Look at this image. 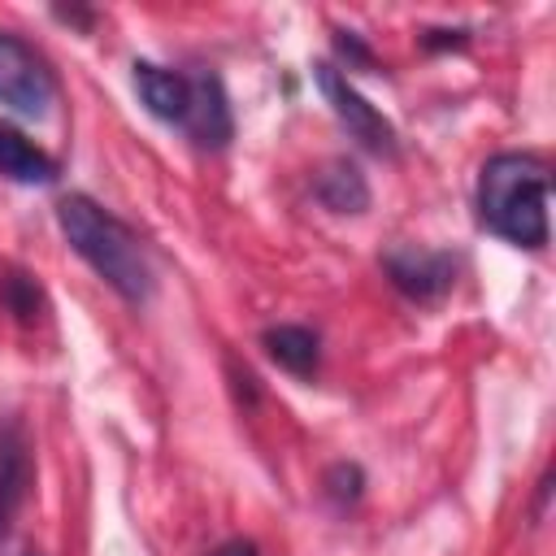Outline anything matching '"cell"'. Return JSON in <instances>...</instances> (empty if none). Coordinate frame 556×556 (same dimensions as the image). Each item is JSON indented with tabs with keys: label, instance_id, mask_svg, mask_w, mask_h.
Here are the masks:
<instances>
[{
	"label": "cell",
	"instance_id": "1",
	"mask_svg": "<svg viewBox=\"0 0 556 556\" xmlns=\"http://www.w3.org/2000/svg\"><path fill=\"white\" fill-rule=\"evenodd\" d=\"M547 191L552 169L530 152H495L478 178V217L491 235L517 248L547 243Z\"/></svg>",
	"mask_w": 556,
	"mask_h": 556
},
{
	"label": "cell",
	"instance_id": "2",
	"mask_svg": "<svg viewBox=\"0 0 556 556\" xmlns=\"http://www.w3.org/2000/svg\"><path fill=\"white\" fill-rule=\"evenodd\" d=\"M56 222L70 239V248L126 300V304H148L152 295V269H148V256L139 248V239L113 217L104 213L96 200L87 195H65L56 204Z\"/></svg>",
	"mask_w": 556,
	"mask_h": 556
},
{
	"label": "cell",
	"instance_id": "3",
	"mask_svg": "<svg viewBox=\"0 0 556 556\" xmlns=\"http://www.w3.org/2000/svg\"><path fill=\"white\" fill-rule=\"evenodd\" d=\"M56 100V83L48 74V65L35 56L30 43H22L17 35L0 30V104L22 113V117H48Z\"/></svg>",
	"mask_w": 556,
	"mask_h": 556
},
{
	"label": "cell",
	"instance_id": "4",
	"mask_svg": "<svg viewBox=\"0 0 556 556\" xmlns=\"http://www.w3.org/2000/svg\"><path fill=\"white\" fill-rule=\"evenodd\" d=\"M313 74H317V87H321V96L330 100L334 117L348 126V135H352L356 143H365L369 152H378V156H395V130H391V122H387L334 65L317 61Z\"/></svg>",
	"mask_w": 556,
	"mask_h": 556
},
{
	"label": "cell",
	"instance_id": "5",
	"mask_svg": "<svg viewBox=\"0 0 556 556\" xmlns=\"http://www.w3.org/2000/svg\"><path fill=\"white\" fill-rule=\"evenodd\" d=\"M382 269L395 282V291H404L408 300H439L456 278V261L447 252H430V248H413V243L391 248L382 256Z\"/></svg>",
	"mask_w": 556,
	"mask_h": 556
},
{
	"label": "cell",
	"instance_id": "6",
	"mask_svg": "<svg viewBox=\"0 0 556 556\" xmlns=\"http://www.w3.org/2000/svg\"><path fill=\"white\" fill-rule=\"evenodd\" d=\"M187 130L200 148H226L235 135V117L226 104V87L217 74H200L191 83V109H187Z\"/></svg>",
	"mask_w": 556,
	"mask_h": 556
},
{
	"label": "cell",
	"instance_id": "7",
	"mask_svg": "<svg viewBox=\"0 0 556 556\" xmlns=\"http://www.w3.org/2000/svg\"><path fill=\"white\" fill-rule=\"evenodd\" d=\"M135 91L143 100V109L161 122H187L191 109V83L174 70H161L152 61H135Z\"/></svg>",
	"mask_w": 556,
	"mask_h": 556
},
{
	"label": "cell",
	"instance_id": "8",
	"mask_svg": "<svg viewBox=\"0 0 556 556\" xmlns=\"http://www.w3.org/2000/svg\"><path fill=\"white\" fill-rule=\"evenodd\" d=\"M0 174L26 187H43V182H56V161L43 148H35L22 130L0 126Z\"/></svg>",
	"mask_w": 556,
	"mask_h": 556
},
{
	"label": "cell",
	"instance_id": "9",
	"mask_svg": "<svg viewBox=\"0 0 556 556\" xmlns=\"http://www.w3.org/2000/svg\"><path fill=\"white\" fill-rule=\"evenodd\" d=\"M30 491V452L13 421L0 426V513L13 517Z\"/></svg>",
	"mask_w": 556,
	"mask_h": 556
},
{
	"label": "cell",
	"instance_id": "10",
	"mask_svg": "<svg viewBox=\"0 0 556 556\" xmlns=\"http://www.w3.org/2000/svg\"><path fill=\"white\" fill-rule=\"evenodd\" d=\"M317 200L330 213H365L369 208V182L352 161H330L317 178Z\"/></svg>",
	"mask_w": 556,
	"mask_h": 556
},
{
	"label": "cell",
	"instance_id": "11",
	"mask_svg": "<svg viewBox=\"0 0 556 556\" xmlns=\"http://www.w3.org/2000/svg\"><path fill=\"white\" fill-rule=\"evenodd\" d=\"M265 352H269L287 374H295V378H308V374L317 369V361H321V343H317V334L304 330V326H269V330H265Z\"/></svg>",
	"mask_w": 556,
	"mask_h": 556
},
{
	"label": "cell",
	"instance_id": "12",
	"mask_svg": "<svg viewBox=\"0 0 556 556\" xmlns=\"http://www.w3.org/2000/svg\"><path fill=\"white\" fill-rule=\"evenodd\" d=\"M0 304H4L17 321H39L43 295H39V287H35V278H30V274L9 269V274L0 278Z\"/></svg>",
	"mask_w": 556,
	"mask_h": 556
},
{
	"label": "cell",
	"instance_id": "13",
	"mask_svg": "<svg viewBox=\"0 0 556 556\" xmlns=\"http://www.w3.org/2000/svg\"><path fill=\"white\" fill-rule=\"evenodd\" d=\"M361 491H365V473H361V465L339 460V465L326 469V495H330L334 504H356Z\"/></svg>",
	"mask_w": 556,
	"mask_h": 556
},
{
	"label": "cell",
	"instance_id": "14",
	"mask_svg": "<svg viewBox=\"0 0 556 556\" xmlns=\"http://www.w3.org/2000/svg\"><path fill=\"white\" fill-rule=\"evenodd\" d=\"M334 48L348 56V61H356V65H374V56H369V48L352 35V30H334Z\"/></svg>",
	"mask_w": 556,
	"mask_h": 556
},
{
	"label": "cell",
	"instance_id": "15",
	"mask_svg": "<svg viewBox=\"0 0 556 556\" xmlns=\"http://www.w3.org/2000/svg\"><path fill=\"white\" fill-rule=\"evenodd\" d=\"M421 43L426 48H465V30H426Z\"/></svg>",
	"mask_w": 556,
	"mask_h": 556
},
{
	"label": "cell",
	"instance_id": "16",
	"mask_svg": "<svg viewBox=\"0 0 556 556\" xmlns=\"http://www.w3.org/2000/svg\"><path fill=\"white\" fill-rule=\"evenodd\" d=\"M547 500H552V469H543V478H539V495H534V526L547 517Z\"/></svg>",
	"mask_w": 556,
	"mask_h": 556
},
{
	"label": "cell",
	"instance_id": "17",
	"mask_svg": "<svg viewBox=\"0 0 556 556\" xmlns=\"http://www.w3.org/2000/svg\"><path fill=\"white\" fill-rule=\"evenodd\" d=\"M213 556H256V543H248V539H230V543H222Z\"/></svg>",
	"mask_w": 556,
	"mask_h": 556
},
{
	"label": "cell",
	"instance_id": "18",
	"mask_svg": "<svg viewBox=\"0 0 556 556\" xmlns=\"http://www.w3.org/2000/svg\"><path fill=\"white\" fill-rule=\"evenodd\" d=\"M4 521H9V517H4V513H0V539H4Z\"/></svg>",
	"mask_w": 556,
	"mask_h": 556
},
{
	"label": "cell",
	"instance_id": "19",
	"mask_svg": "<svg viewBox=\"0 0 556 556\" xmlns=\"http://www.w3.org/2000/svg\"><path fill=\"white\" fill-rule=\"evenodd\" d=\"M26 556H39V552H26Z\"/></svg>",
	"mask_w": 556,
	"mask_h": 556
}]
</instances>
